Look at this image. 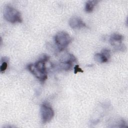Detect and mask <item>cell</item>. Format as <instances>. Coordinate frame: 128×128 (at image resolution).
<instances>
[{"mask_svg": "<svg viewBox=\"0 0 128 128\" xmlns=\"http://www.w3.org/2000/svg\"><path fill=\"white\" fill-rule=\"evenodd\" d=\"M48 60V56L44 55L40 60L34 64H29L27 66L28 70L42 83L48 78V72L45 63Z\"/></svg>", "mask_w": 128, "mask_h": 128, "instance_id": "1", "label": "cell"}, {"mask_svg": "<svg viewBox=\"0 0 128 128\" xmlns=\"http://www.w3.org/2000/svg\"><path fill=\"white\" fill-rule=\"evenodd\" d=\"M4 16L7 21L12 24L22 22V20L20 13L17 10L10 6H6L4 7Z\"/></svg>", "mask_w": 128, "mask_h": 128, "instance_id": "2", "label": "cell"}, {"mask_svg": "<svg viewBox=\"0 0 128 128\" xmlns=\"http://www.w3.org/2000/svg\"><path fill=\"white\" fill-rule=\"evenodd\" d=\"M56 44L60 50H64L71 42L72 38L70 36L64 31L59 32L54 36Z\"/></svg>", "mask_w": 128, "mask_h": 128, "instance_id": "3", "label": "cell"}, {"mask_svg": "<svg viewBox=\"0 0 128 128\" xmlns=\"http://www.w3.org/2000/svg\"><path fill=\"white\" fill-rule=\"evenodd\" d=\"M40 116L42 124L50 122L54 116V111L51 106L46 102H43L40 107Z\"/></svg>", "mask_w": 128, "mask_h": 128, "instance_id": "4", "label": "cell"}, {"mask_svg": "<svg viewBox=\"0 0 128 128\" xmlns=\"http://www.w3.org/2000/svg\"><path fill=\"white\" fill-rule=\"evenodd\" d=\"M123 39L124 36L122 35L118 34H113L110 36V42L111 45L114 46L116 48L120 50V49L123 48L124 47L122 44Z\"/></svg>", "mask_w": 128, "mask_h": 128, "instance_id": "5", "label": "cell"}, {"mask_svg": "<svg viewBox=\"0 0 128 128\" xmlns=\"http://www.w3.org/2000/svg\"><path fill=\"white\" fill-rule=\"evenodd\" d=\"M110 50L108 49H104L101 53H96L94 56L95 60L99 63H104L108 61L110 58Z\"/></svg>", "mask_w": 128, "mask_h": 128, "instance_id": "6", "label": "cell"}, {"mask_svg": "<svg viewBox=\"0 0 128 128\" xmlns=\"http://www.w3.org/2000/svg\"><path fill=\"white\" fill-rule=\"evenodd\" d=\"M70 26L73 29H80L86 27V25L80 18L74 16L70 18L69 21Z\"/></svg>", "mask_w": 128, "mask_h": 128, "instance_id": "7", "label": "cell"}, {"mask_svg": "<svg viewBox=\"0 0 128 128\" xmlns=\"http://www.w3.org/2000/svg\"><path fill=\"white\" fill-rule=\"evenodd\" d=\"M98 2L97 0H88L86 3L85 10L88 12H91L93 11L94 6Z\"/></svg>", "mask_w": 128, "mask_h": 128, "instance_id": "8", "label": "cell"}, {"mask_svg": "<svg viewBox=\"0 0 128 128\" xmlns=\"http://www.w3.org/2000/svg\"><path fill=\"white\" fill-rule=\"evenodd\" d=\"M6 58H2L1 60V64L0 66V70L1 72H4L8 67V62L7 60H6Z\"/></svg>", "mask_w": 128, "mask_h": 128, "instance_id": "9", "label": "cell"}, {"mask_svg": "<svg viewBox=\"0 0 128 128\" xmlns=\"http://www.w3.org/2000/svg\"><path fill=\"white\" fill-rule=\"evenodd\" d=\"M74 74L77 73L78 72H83V70L79 68V66L78 65H76L74 68Z\"/></svg>", "mask_w": 128, "mask_h": 128, "instance_id": "10", "label": "cell"}]
</instances>
